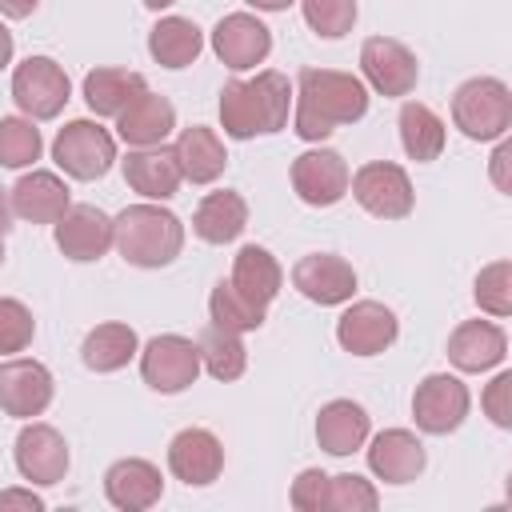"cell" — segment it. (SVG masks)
<instances>
[{"mask_svg":"<svg viewBox=\"0 0 512 512\" xmlns=\"http://www.w3.org/2000/svg\"><path fill=\"white\" fill-rule=\"evenodd\" d=\"M488 176H492V184L508 196L512 192V144L500 136V144H496V152H492V160H488Z\"/></svg>","mask_w":512,"mask_h":512,"instance_id":"42","label":"cell"},{"mask_svg":"<svg viewBox=\"0 0 512 512\" xmlns=\"http://www.w3.org/2000/svg\"><path fill=\"white\" fill-rule=\"evenodd\" d=\"M396 128H400V144H404L408 160H416V164L440 160L448 132H444V120H440L428 104L404 100V104H400V116H396Z\"/></svg>","mask_w":512,"mask_h":512,"instance_id":"32","label":"cell"},{"mask_svg":"<svg viewBox=\"0 0 512 512\" xmlns=\"http://www.w3.org/2000/svg\"><path fill=\"white\" fill-rule=\"evenodd\" d=\"M40 8V0H0V16L8 20H28Z\"/></svg>","mask_w":512,"mask_h":512,"instance_id":"44","label":"cell"},{"mask_svg":"<svg viewBox=\"0 0 512 512\" xmlns=\"http://www.w3.org/2000/svg\"><path fill=\"white\" fill-rule=\"evenodd\" d=\"M368 84L336 68H300L292 88V132L308 144H320L344 124L364 120Z\"/></svg>","mask_w":512,"mask_h":512,"instance_id":"1","label":"cell"},{"mask_svg":"<svg viewBox=\"0 0 512 512\" xmlns=\"http://www.w3.org/2000/svg\"><path fill=\"white\" fill-rule=\"evenodd\" d=\"M12 52H16V40H12V32L0 24V68L12 64Z\"/></svg>","mask_w":512,"mask_h":512,"instance_id":"47","label":"cell"},{"mask_svg":"<svg viewBox=\"0 0 512 512\" xmlns=\"http://www.w3.org/2000/svg\"><path fill=\"white\" fill-rule=\"evenodd\" d=\"M300 12H304V24L320 36V40H340L352 32L360 8L356 0H300Z\"/></svg>","mask_w":512,"mask_h":512,"instance_id":"37","label":"cell"},{"mask_svg":"<svg viewBox=\"0 0 512 512\" xmlns=\"http://www.w3.org/2000/svg\"><path fill=\"white\" fill-rule=\"evenodd\" d=\"M232 288L240 292V296H248L252 304H260V308H268L272 300H276V292H280V284H284V268H280V260L268 252V248H260V244H244L236 256H232Z\"/></svg>","mask_w":512,"mask_h":512,"instance_id":"28","label":"cell"},{"mask_svg":"<svg viewBox=\"0 0 512 512\" xmlns=\"http://www.w3.org/2000/svg\"><path fill=\"white\" fill-rule=\"evenodd\" d=\"M292 192L308 204V208H332L348 196V180L352 168L336 148H308L292 160Z\"/></svg>","mask_w":512,"mask_h":512,"instance_id":"12","label":"cell"},{"mask_svg":"<svg viewBox=\"0 0 512 512\" xmlns=\"http://www.w3.org/2000/svg\"><path fill=\"white\" fill-rule=\"evenodd\" d=\"M12 460H16V472L36 484V488H52L64 480L68 472V440L44 424V420H28L20 432H16V444H12Z\"/></svg>","mask_w":512,"mask_h":512,"instance_id":"11","label":"cell"},{"mask_svg":"<svg viewBox=\"0 0 512 512\" xmlns=\"http://www.w3.org/2000/svg\"><path fill=\"white\" fill-rule=\"evenodd\" d=\"M176 128V108L168 96L144 88L120 116H116V136L128 148H148V144H164Z\"/></svg>","mask_w":512,"mask_h":512,"instance_id":"24","label":"cell"},{"mask_svg":"<svg viewBox=\"0 0 512 512\" xmlns=\"http://www.w3.org/2000/svg\"><path fill=\"white\" fill-rule=\"evenodd\" d=\"M0 268H4V236H0Z\"/></svg>","mask_w":512,"mask_h":512,"instance_id":"49","label":"cell"},{"mask_svg":"<svg viewBox=\"0 0 512 512\" xmlns=\"http://www.w3.org/2000/svg\"><path fill=\"white\" fill-rule=\"evenodd\" d=\"M360 80L372 92H380L388 100H400L420 80L416 52L404 40H396V36H368L360 44Z\"/></svg>","mask_w":512,"mask_h":512,"instance_id":"9","label":"cell"},{"mask_svg":"<svg viewBox=\"0 0 512 512\" xmlns=\"http://www.w3.org/2000/svg\"><path fill=\"white\" fill-rule=\"evenodd\" d=\"M140 376L160 396H176V392L192 388L196 376H200V348H196V340H188L180 332L152 336L140 348Z\"/></svg>","mask_w":512,"mask_h":512,"instance_id":"8","label":"cell"},{"mask_svg":"<svg viewBox=\"0 0 512 512\" xmlns=\"http://www.w3.org/2000/svg\"><path fill=\"white\" fill-rule=\"evenodd\" d=\"M380 504V492L372 480L356 476V472H340L328 476V508L336 512H372Z\"/></svg>","mask_w":512,"mask_h":512,"instance_id":"39","label":"cell"},{"mask_svg":"<svg viewBox=\"0 0 512 512\" xmlns=\"http://www.w3.org/2000/svg\"><path fill=\"white\" fill-rule=\"evenodd\" d=\"M288 116H292V84L276 68H264L252 80H228L220 88V128L232 140L284 132Z\"/></svg>","mask_w":512,"mask_h":512,"instance_id":"2","label":"cell"},{"mask_svg":"<svg viewBox=\"0 0 512 512\" xmlns=\"http://www.w3.org/2000/svg\"><path fill=\"white\" fill-rule=\"evenodd\" d=\"M472 408V396H468V384L452 372H432L416 384L412 392V420L420 432L428 436H448L464 424Z\"/></svg>","mask_w":512,"mask_h":512,"instance_id":"10","label":"cell"},{"mask_svg":"<svg viewBox=\"0 0 512 512\" xmlns=\"http://www.w3.org/2000/svg\"><path fill=\"white\" fill-rule=\"evenodd\" d=\"M144 88H148V80H144L140 72L104 64V68H92V72L84 76V88H80V92H84L88 112H96V116H120Z\"/></svg>","mask_w":512,"mask_h":512,"instance_id":"29","label":"cell"},{"mask_svg":"<svg viewBox=\"0 0 512 512\" xmlns=\"http://www.w3.org/2000/svg\"><path fill=\"white\" fill-rule=\"evenodd\" d=\"M368 432H372V416L364 404L356 400H328L316 416V444L328 452V456H352L368 444Z\"/></svg>","mask_w":512,"mask_h":512,"instance_id":"25","label":"cell"},{"mask_svg":"<svg viewBox=\"0 0 512 512\" xmlns=\"http://www.w3.org/2000/svg\"><path fill=\"white\" fill-rule=\"evenodd\" d=\"M52 232H56V248L76 264H92L112 248V216L96 204H72L52 224Z\"/></svg>","mask_w":512,"mask_h":512,"instance_id":"18","label":"cell"},{"mask_svg":"<svg viewBox=\"0 0 512 512\" xmlns=\"http://www.w3.org/2000/svg\"><path fill=\"white\" fill-rule=\"evenodd\" d=\"M196 348H200V368L228 384V380H240L244 368H248V348L240 340V332H228L220 324H208L200 336H196Z\"/></svg>","mask_w":512,"mask_h":512,"instance_id":"33","label":"cell"},{"mask_svg":"<svg viewBox=\"0 0 512 512\" xmlns=\"http://www.w3.org/2000/svg\"><path fill=\"white\" fill-rule=\"evenodd\" d=\"M124 168V184L132 192H140L144 200H172L184 184L180 160L168 144H148V148H128V156L120 160Z\"/></svg>","mask_w":512,"mask_h":512,"instance_id":"19","label":"cell"},{"mask_svg":"<svg viewBox=\"0 0 512 512\" xmlns=\"http://www.w3.org/2000/svg\"><path fill=\"white\" fill-rule=\"evenodd\" d=\"M112 248L136 268H168L184 248V224L156 200H140L112 216Z\"/></svg>","mask_w":512,"mask_h":512,"instance_id":"3","label":"cell"},{"mask_svg":"<svg viewBox=\"0 0 512 512\" xmlns=\"http://www.w3.org/2000/svg\"><path fill=\"white\" fill-rule=\"evenodd\" d=\"M508 336L496 320H460L448 336V360L456 372H488L504 364Z\"/></svg>","mask_w":512,"mask_h":512,"instance_id":"23","label":"cell"},{"mask_svg":"<svg viewBox=\"0 0 512 512\" xmlns=\"http://www.w3.org/2000/svg\"><path fill=\"white\" fill-rule=\"evenodd\" d=\"M36 336V320H32V308L16 296H0V352L4 356H16L32 344Z\"/></svg>","mask_w":512,"mask_h":512,"instance_id":"38","label":"cell"},{"mask_svg":"<svg viewBox=\"0 0 512 512\" xmlns=\"http://www.w3.org/2000/svg\"><path fill=\"white\" fill-rule=\"evenodd\" d=\"M400 320L380 300H348V308L336 320V344L352 356H380L396 344Z\"/></svg>","mask_w":512,"mask_h":512,"instance_id":"13","label":"cell"},{"mask_svg":"<svg viewBox=\"0 0 512 512\" xmlns=\"http://www.w3.org/2000/svg\"><path fill=\"white\" fill-rule=\"evenodd\" d=\"M52 160L72 180H100L116 164V136L96 120H68L52 140Z\"/></svg>","mask_w":512,"mask_h":512,"instance_id":"5","label":"cell"},{"mask_svg":"<svg viewBox=\"0 0 512 512\" xmlns=\"http://www.w3.org/2000/svg\"><path fill=\"white\" fill-rule=\"evenodd\" d=\"M0 512H44V496L28 488H4L0 492Z\"/></svg>","mask_w":512,"mask_h":512,"instance_id":"43","label":"cell"},{"mask_svg":"<svg viewBox=\"0 0 512 512\" xmlns=\"http://www.w3.org/2000/svg\"><path fill=\"white\" fill-rule=\"evenodd\" d=\"M452 124L468 140H500L512 128V92L496 76H472L452 92Z\"/></svg>","mask_w":512,"mask_h":512,"instance_id":"4","label":"cell"},{"mask_svg":"<svg viewBox=\"0 0 512 512\" xmlns=\"http://www.w3.org/2000/svg\"><path fill=\"white\" fill-rule=\"evenodd\" d=\"M288 500H292V508H300V512H320V508H328V472L304 468V472L292 480Z\"/></svg>","mask_w":512,"mask_h":512,"instance_id":"41","label":"cell"},{"mask_svg":"<svg viewBox=\"0 0 512 512\" xmlns=\"http://www.w3.org/2000/svg\"><path fill=\"white\" fill-rule=\"evenodd\" d=\"M104 496L120 512H144L164 496V476L144 456H124L104 472Z\"/></svg>","mask_w":512,"mask_h":512,"instance_id":"21","label":"cell"},{"mask_svg":"<svg viewBox=\"0 0 512 512\" xmlns=\"http://www.w3.org/2000/svg\"><path fill=\"white\" fill-rule=\"evenodd\" d=\"M172 152H176V160H180L184 180H192V184H212V180H220L224 168H228L224 140H220L212 128H204V124L180 128Z\"/></svg>","mask_w":512,"mask_h":512,"instance_id":"26","label":"cell"},{"mask_svg":"<svg viewBox=\"0 0 512 512\" xmlns=\"http://www.w3.org/2000/svg\"><path fill=\"white\" fill-rule=\"evenodd\" d=\"M472 300L484 316L492 320H504L512 312V260H492L476 272V284H472Z\"/></svg>","mask_w":512,"mask_h":512,"instance_id":"36","label":"cell"},{"mask_svg":"<svg viewBox=\"0 0 512 512\" xmlns=\"http://www.w3.org/2000/svg\"><path fill=\"white\" fill-rule=\"evenodd\" d=\"M44 152V136L28 116H0V168H32Z\"/></svg>","mask_w":512,"mask_h":512,"instance_id":"35","label":"cell"},{"mask_svg":"<svg viewBox=\"0 0 512 512\" xmlns=\"http://www.w3.org/2000/svg\"><path fill=\"white\" fill-rule=\"evenodd\" d=\"M428 464L424 440L408 428H384L368 444V468L384 484H412Z\"/></svg>","mask_w":512,"mask_h":512,"instance_id":"20","label":"cell"},{"mask_svg":"<svg viewBox=\"0 0 512 512\" xmlns=\"http://www.w3.org/2000/svg\"><path fill=\"white\" fill-rule=\"evenodd\" d=\"M168 472L188 488H204V484L220 480V472H224L220 436L208 428H180L168 440Z\"/></svg>","mask_w":512,"mask_h":512,"instance_id":"17","label":"cell"},{"mask_svg":"<svg viewBox=\"0 0 512 512\" xmlns=\"http://www.w3.org/2000/svg\"><path fill=\"white\" fill-rule=\"evenodd\" d=\"M172 4H176V0H144L148 12H164V8H172Z\"/></svg>","mask_w":512,"mask_h":512,"instance_id":"48","label":"cell"},{"mask_svg":"<svg viewBox=\"0 0 512 512\" xmlns=\"http://www.w3.org/2000/svg\"><path fill=\"white\" fill-rule=\"evenodd\" d=\"M8 200H12V212L28 224H56L68 208H72V196H68V184L48 172V168H32L24 172L12 188H8Z\"/></svg>","mask_w":512,"mask_h":512,"instance_id":"22","label":"cell"},{"mask_svg":"<svg viewBox=\"0 0 512 512\" xmlns=\"http://www.w3.org/2000/svg\"><path fill=\"white\" fill-rule=\"evenodd\" d=\"M208 316H212V324H220V328H228V332H256L260 324H264V308L260 304H252L248 296H240L236 288H232V280H220L216 288H212V296H208Z\"/></svg>","mask_w":512,"mask_h":512,"instance_id":"34","label":"cell"},{"mask_svg":"<svg viewBox=\"0 0 512 512\" xmlns=\"http://www.w3.org/2000/svg\"><path fill=\"white\" fill-rule=\"evenodd\" d=\"M292 288L320 308L348 304L356 296V268L336 252H308L292 264Z\"/></svg>","mask_w":512,"mask_h":512,"instance_id":"16","label":"cell"},{"mask_svg":"<svg viewBox=\"0 0 512 512\" xmlns=\"http://www.w3.org/2000/svg\"><path fill=\"white\" fill-rule=\"evenodd\" d=\"M12 220H16V212H12V200H8V192L0 188V236H8V232H12Z\"/></svg>","mask_w":512,"mask_h":512,"instance_id":"45","label":"cell"},{"mask_svg":"<svg viewBox=\"0 0 512 512\" xmlns=\"http://www.w3.org/2000/svg\"><path fill=\"white\" fill-rule=\"evenodd\" d=\"M480 408L496 428H512V372H496L484 392H480Z\"/></svg>","mask_w":512,"mask_h":512,"instance_id":"40","label":"cell"},{"mask_svg":"<svg viewBox=\"0 0 512 512\" xmlns=\"http://www.w3.org/2000/svg\"><path fill=\"white\" fill-rule=\"evenodd\" d=\"M12 100L28 120H56L72 100V80L52 56H28L12 72Z\"/></svg>","mask_w":512,"mask_h":512,"instance_id":"6","label":"cell"},{"mask_svg":"<svg viewBox=\"0 0 512 512\" xmlns=\"http://www.w3.org/2000/svg\"><path fill=\"white\" fill-rule=\"evenodd\" d=\"M212 52L224 68L248 72L268 60L272 52V28L256 12H228L212 28Z\"/></svg>","mask_w":512,"mask_h":512,"instance_id":"15","label":"cell"},{"mask_svg":"<svg viewBox=\"0 0 512 512\" xmlns=\"http://www.w3.org/2000/svg\"><path fill=\"white\" fill-rule=\"evenodd\" d=\"M204 52V32L188 16H160L148 32V56L160 68H188Z\"/></svg>","mask_w":512,"mask_h":512,"instance_id":"30","label":"cell"},{"mask_svg":"<svg viewBox=\"0 0 512 512\" xmlns=\"http://www.w3.org/2000/svg\"><path fill=\"white\" fill-rule=\"evenodd\" d=\"M248 8H256V12H288L292 4H300V0H244Z\"/></svg>","mask_w":512,"mask_h":512,"instance_id":"46","label":"cell"},{"mask_svg":"<svg viewBox=\"0 0 512 512\" xmlns=\"http://www.w3.org/2000/svg\"><path fill=\"white\" fill-rule=\"evenodd\" d=\"M132 356H140V340H136V328H128L124 320H104L88 328L80 344V360L88 372H120Z\"/></svg>","mask_w":512,"mask_h":512,"instance_id":"31","label":"cell"},{"mask_svg":"<svg viewBox=\"0 0 512 512\" xmlns=\"http://www.w3.org/2000/svg\"><path fill=\"white\" fill-rule=\"evenodd\" d=\"M248 228V204L240 192L232 188H220V192H208L196 212H192V232L204 240V244H232L240 232Z\"/></svg>","mask_w":512,"mask_h":512,"instance_id":"27","label":"cell"},{"mask_svg":"<svg viewBox=\"0 0 512 512\" xmlns=\"http://www.w3.org/2000/svg\"><path fill=\"white\" fill-rule=\"evenodd\" d=\"M56 392L52 372L40 360L28 356H12L0 364V412L12 420H36L48 412Z\"/></svg>","mask_w":512,"mask_h":512,"instance_id":"14","label":"cell"},{"mask_svg":"<svg viewBox=\"0 0 512 512\" xmlns=\"http://www.w3.org/2000/svg\"><path fill=\"white\" fill-rule=\"evenodd\" d=\"M348 192L376 220H404L416 208L412 180L392 160H368V164H360L352 172V180H348Z\"/></svg>","mask_w":512,"mask_h":512,"instance_id":"7","label":"cell"}]
</instances>
